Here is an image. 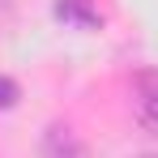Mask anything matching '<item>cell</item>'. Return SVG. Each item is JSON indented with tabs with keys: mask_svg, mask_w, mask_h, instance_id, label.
Wrapping results in <instances>:
<instances>
[{
	"mask_svg": "<svg viewBox=\"0 0 158 158\" xmlns=\"http://www.w3.org/2000/svg\"><path fill=\"white\" fill-rule=\"evenodd\" d=\"M128 111L141 132L158 137V69H137L128 81Z\"/></svg>",
	"mask_w": 158,
	"mask_h": 158,
	"instance_id": "1",
	"label": "cell"
},
{
	"mask_svg": "<svg viewBox=\"0 0 158 158\" xmlns=\"http://www.w3.org/2000/svg\"><path fill=\"white\" fill-rule=\"evenodd\" d=\"M43 158H90V150L69 124H52L43 132Z\"/></svg>",
	"mask_w": 158,
	"mask_h": 158,
	"instance_id": "2",
	"label": "cell"
},
{
	"mask_svg": "<svg viewBox=\"0 0 158 158\" xmlns=\"http://www.w3.org/2000/svg\"><path fill=\"white\" fill-rule=\"evenodd\" d=\"M52 13L73 30H103V13L90 4V0H56Z\"/></svg>",
	"mask_w": 158,
	"mask_h": 158,
	"instance_id": "3",
	"label": "cell"
},
{
	"mask_svg": "<svg viewBox=\"0 0 158 158\" xmlns=\"http://www.w3.org/2000/svg\"><path fill=\"white\" fill-rule=\"evenodd\" d=\"M17 98H22V90H17V81L0 73V111H9V107H17Z\"/></svg>",
	"mask_w": 158,
	"mask_h": 158,
	"instance_id": "4",
	"label": "cell"
}]
</instances>
